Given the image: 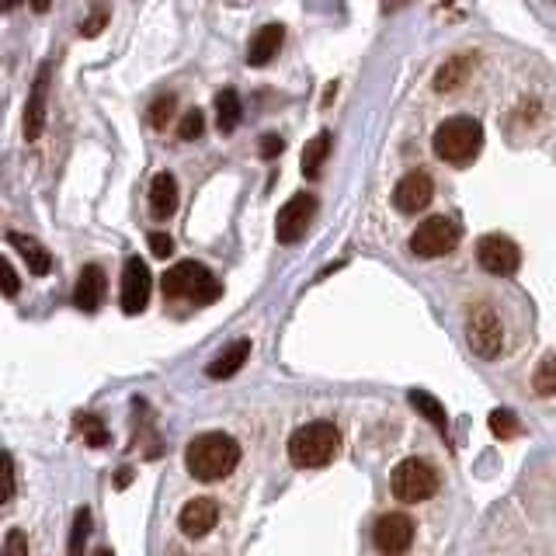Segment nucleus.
<instances>
[{
	"label": "nucleus",
	"instance_id": "obj_13",
	"mask_svg": "<svg viewBox=\"0 0 556 556\" xmlns=\"http://www.w3.org/2000/svg\"><path fill=\"white\" fill-rule=\"evenodd\" d=\"M435 195V185H431L428 171H411L407 178H400L397 192H393V206L400 212H421Z\"/></svg>",
	"mask_w": 556,
	"mask_h": 556
},
{
	"label": "nucleus",
	"instance_id": "obj_3",
	"mask_svg": "<svg viewBox=\"0 0 556 556\" xmlns=\"http://www.w3.org/2000/svg\"><path fill=\"white\" fill-rule=\"evenodd\" d=\"M341 449V431L331 421H310L289 438V459L303 470L327 466Z\"/></svg>",
	"mask_w": 556,
	"mask_h": 556
},
{
	"label": "nucleus",
	"instance_id": "obj_21",
	"mask_svg": "<svg viewBox=\"0 0 556 556\" xmlns=\"http://www.w3.org/2000/svg\"><path fill=\"white\" fill-rule=\"evenodd\" d=\"M327 153H331V136L327 133L313 136L310 143L303 146V174L306 178H317L320 167H324V160H327Z\"/></svg>",
	"mask_w": 556,
	"mask_h": 556
},
{
	"label": "nucleus",
	"instance_id": "obj_27",
	"mask_svg": "<svg viewBox=\"0 0 556 556\" xmlns=\"http://www.w3.org/2000/svg\"><path fill=\"white\" fill-rule=\"evenodd\" d=\"M490 431H494L497 438H515L518 435V417L508 411V407H497L494 414H490Z\"/></svg>",
	"mask_w": 556,
	"mask_h": 556
},
{
	"label": "nucleus",
	"instance_id": "obj_1",
	"mask_svg": "<svg viewBox=\"0 0 556 556\" xmlns=\"http://www.w3.org/2000/svg\"><path fill=\"white\" fill-rule=\"evenodd\" d=\"M240 463L237 438L223 435V431H206V435L192 438L185 452V466L195 480H223Z\"/></svg>",
	"mask_w": 556,
	"mask_h": 556
},
{
	"label": "nucleus",
	"instance_id": "obj_16",
	"mask_svg": "<svg viewBox=\"0 0 556 556\" xmlns=\"http://www.w3.org/2000/svg\"><path fill=\"white\" fill-rule=\"evenodd\" d=\"M282 42H285V28L282 25L258 28L251 49H247V63H251V67H265V63H272L278 56V49H282Z\"/></svg>",
	"mask_w": 556,
	"mask_h": 556
},
{
	"label": "nucleus",
	"instance_id": "obj_30",
	"mask_svg": "<svg viewBox=\"0 0 556 556\" xmlns=\"http://www.w3.org/2000/svg\"><path fill=\"white\" fill-rule=\"evenodd\" d=\"M18 289H21L18 272H14V268L7 265L4 254H0V292H4V296H18Z\"/></svg>",
	"mask_w": 556,
	"mask_h": 556
},
{
	"label": "nucleus",
	"instance_id": "obj_14",
	"mask_svg": "<svg viewBox=\"0 0 556 556\" xmlns=\"http://www.w3.org/2000/svg\"><path fill=\"white\" fill-rule=\"evenodd\" d=\"M181 532H185L188 539H202L206 532L216 529L219 522V508L216 501H209V497H195V501H188L185 508H181Z\"/></svg>",
	"mask_w": 556,
	"mask_h": 556
},
{
	"label": "nucleus",
	"instance_id": "obj_22",
	"mask_svg": "<svg viewBox=\"0 0 556 556\" xmlns=\"http://www.w3.org/2000/svg\"><path fill=\"white\" fill-rule=\"evenodd\" d=\"M87 536H91V508H77L70 525V543H67V556H84Z\"/></svg>",
	"mask_w": 556,
	"mask_h": 556
},
{
	"label": "nucleus",
	"instance_id": "obj_11",
	"mask_svg": "<svg viewBox=\"0 0 556 556\" xmlns=\"http://www.w3.org/2000/svg\"><path fill=\"white\" fill-rule=\"evenodd\" d=\"M411 543H414V522L407 515L390 511V515H383L376 522V546L383 553L397 556V553H404Z\"/></svg>",
	"mask_w": 556,
	"mask_h": 556
},
{
	"label": "nucleus",
	"instance_id": "obj_20",
	"mask_svg": "<svg viewBox=\"0 0 556 556\" xmlns=\"http://www.w3.org/2000/svg\"><path fill=\"white\" fill-rule=\"evenodd\" d=\"M216 126H219V133H233V129L240 126L237 91H219L216 94Z\"/></svg>",
	"mask_w": 556,
	"mask_h": 556
},
{
	"label": "nucleus",
	"instance_id": "obj_34",
	"mask_svg": "<svg viewBox=\"0 0 556 556\" xmlns=\"http://www.w3.org/2000/svg\"><path fill=\"white\" fill-rule=\"evenodd\" d=\"M282 139L278 136H265L261 139V157H278V153H282Z\"/></svg>",
	"mask_w": 556,
	"mask_h": 556
},
{
	"label": "nucleus",
	"instance_id": "obj_2",
	"mask_svg": "<svg viewBox=\"0 0 556 556\" xmlns=\"http://www.w3.org/2000/svg\"><path fill=\"white\" fill-rule=\"evenodd\" d=\"M160 289H164L167 299H188V303L206 306V303H216L223 285L199 261H178V265L167 268L164 278H160Z\"/></svg>",
	"mask_w": 556,
	"mask_h": 556
},
{
	"label": "nucleus",
	"instance_id": "obj_38",
	"mask_svg": "<svg viewBox=\"0 0 556 556\" xmlns=\"http://www.w3.org/2000/svg\"><path fill=\"white\" fill-rule=\"evenodd\" d=\"M94 556H115L112 550H98V553H94Z\"/></svg>",
	"mask_w": 556,
	"mask_h": 556
},
{
	"label": "nucleus",
	"instance_id": "obj_32",
	"mask_svg": "<svg viewBox=\"0 0 556 556\" xmlns=\"http://www.w3.org/2000/svg\"><path fill=\"white\" fill-rule=\"evenodd\" d=\"M150 247H153V254H157V258H171L174 240L167 237V233H150Z\"/></svg>",
	"mask_w": 556,
	"mask_h": 556
},
{
	"label": "nucleus",
	"instance_id": "obj_6",
	"mask_svg": "<svg viewBox=\"0 0 556 556\" xmlns=\"http://www.w3.org/2000/svg\"><path fill=\"white\" fill-rule=\"evenodd\" d=\"M459 244V223H452L449 216H431L424 219L411 237V251L417 258H442Z\"/></svg>",
	"mask_w": 556,
	"mask_h": 556
},
{
	"label": "nucleus",
	"instance_id": "obj_37",
	"mask_svg": "<svg viewBox=\"0 0 556 556\" xmlns=\"http://www.w3.org/2000/svg\"><path fill=\"white\" fill-rule=\"evenodd\" d=\"M7 497H11V484H4V480H0V504H4Z\"/></svg>",
	"mask_w": 556,
	"mask_h": 556
},
{
	"label": "nucleus",
	"instance_id": "obj_26",
	"mask_svg": "<svg viewBox=\"0 0 556 556\" xmlns=\"http://www.w3.org/2000/svg\"><path fill=\"white\" fill-rule=\"evenodd\" d=\"M202 133H206V119H202L199 108H192V112L181 115V122H178V139L192 143V139H202Z\"/></svg>",
	"mask_w": 556,
	"mask_h": 556
},
{
	"label": "nucleus",
	"instance_id": "obj_33",
	"mask_svg": "<svg viewBox=\"0 0 556 556\" xmlns=\"http://www.w3.org/2000/svg\"><path fill=\"white\" fill-rule=\"evenodd\" d=\"M105 21H108V14H105V11H98V14H94V18H87V21H84V28H80V35H84V39H91V35H98V32H101V25H105Z\"/></svg>",
	"mask_w": 556,
	"mask_h": 556
},
{
	"label": "nucleus",
	"instance_id": "obj_28",
	"mask_svg": "<svg viewBox=\"0 0 556 556\" xmlns=\"http://www.w3.org/2000/svg\"><path fill=\"white\" fill-rule=\"evenodd\" d=\"M171 112H174V98H167V94H164V98H157L150 105V126L164 129L167 122H171Z\"/></svg>",
	"mask_w": 556,
	"mask_h": 556
},
{
	"label": "nucleus",
	"instance_id": "obj_8",
	"mask_svg": "<svg viewBox=\"0 0 556 556\" xmlns=\"http://www.w3.org/2000/svg\"><path fill=\"white\" fill-rule=\"evenodd\" d=\"M477 261L490 275H515L522 265V254H518L515 240H508L504 233H487L477 240Z\"/></svg>",
	"mask_w": 556,
	"mask_h": 556
},
{
	"label": "nucleus",
	"instance_id": "obj_23",
	"mask_svg": "<svg viewBox=\"0 0 556 556\" xmlns=\"http://www.w3.org/2000/svg\"><path fill=\"white\" fill-rule=\"evenodd\" d=\"M411 407H414V411H421L424 421H431V424H435V428H442V431H445V407L438 404V400L431 397V393L414 390V393H411Z\"/></svg>",
	"mask_w": 556,
	"mask_h": 556
},
{
	"label": "nucleus",
	"instance_id": "obj_25",
	"mask_svg": "<svg viewBox=\"0 0 556 556\" xmlns=\"http://www.w3.org/2000/svg\"><path fill=\"white\" fill-rule=\"evenodd\" d=\"M466 67H470V63H466L463 56H452V60L442 63V70L435 73V87H438V91H452L456 84H463Z\"/></svg>",
	"mask_w": 556,
	"mask_h": 556
},
{
	"label": "nucleus",
	"instance_id": "obj_7",
	"mask_svg": "<svg viewBox=\"0 0 556 556\" xmlns=\"http://www.w3.org/2000/svg\"><path fill=\"white\" fill-rule=\"evenodd\" d=\"M466 338H470V348L477 351L480 358H494L497 351H501V341H504L501 317H497L490 306L477 303L470 310V317H466Z\"/></svg>",
	"mask_w": 556,
	"mask_h": 556
},
{
	"label": "nucleus",
	"instance_id": "obj_18",
	"mask_svg": "<svg viewBox=\"0 0 556 556\" xmlns=\"http://www.w3.org/2000/svg\"><path fill=\"white\" fill-rule=\"evenodd\" d=\"M247 355H251V341H233V345H226L223 351H219L216 358L209 362V379H230V376H237L240 369H244V362H247Z\"/></svg>",
	"mask_w": 556,
	"mask_h": 556
},
{
	"label": "nucleus",
	"instance_id": "obj_4",
	"mask_svg": "<svg viewBox=\"0 0 556 556\" xmlns=\"http://www.w3.org/2000/svg\"><path fill=\"white\" fill-rule=\"evenodd\" d=\"M484 146V126L470 115H456V119H445L435 133V153L445 164H470L473 157Z\"/></svg>",
	"mask_w": 556,
	"mask_h": 556
},
{
	"label": "nucleus",
	"instance_id": "obj_12",
	"mask_svg": "<svg viewBox=\"0 0 556 556\" xmlns=\"http://www.w3.org/2000/svg\"><path fill=\"white\" fill-rule=\"evenodd\" d=\"M46 101H49V63L39 67V77H35L32 91H28V105H25V139L35 143L46 129Z\"/></svg>",
	"mask_w": 556,
	"mask_h": 556
},
{
	"label": "nucleus",
	"instance_id": "obj_29",
	"mask_svg": "<svg viewBox=\"0 0 556 556\" xmlns=\"http://www.w3.org/2000/svg\"><path fill=\"white\" fill-rule=\"evenodd\" d=\"M84 438H87V445H94V449H105V445L112 442V435H108V428L101 424V417H91V421L84 424Z\"/></svg>",
	"mask_w": 556,
	"mask_h": 556
},
{
	"label": "nucleus",
	"instance_id": "obj_24",
	"mask_svg": "<svg viewBox=\"0 0 556 556\" xmlns=\"http://www.w3.org/2000/svg\"><path fill=\"white\" fill-rule=\"evenodd\" d=\"M532 390H536L539 397H556V355L543 358V362L536 365V372H532Z\"/></svg>",
	"mask_w": 556,
	"mask_h": 556
},
{
	"label": "nucleus",
	"instance_id": "obj_17",
	"mask_svg": "<svg viewBox=\"0 0 556 556\" xmlns=\"http://www.w3.org/2000/svg\"><path fill=\"white\" fill-rule=\"evenodd\" d=\"M150 212L157 219H167L178 212V181H174V174L160 171L150 181Z\"/></svg>",
	"mask_w": 556,
	"mask_h": 556
},
{
	"label": "nucleus",
	"instance_id": "obj_36",
	"mask_svg": "<svg viewBox=\"0 0 556 556\" xmlns=\"http://www.w3.org/2000/svg\"><path fill=\"white\" fill-rule=\"evenodd\" d=\"M129 484H133V470H119V473H115V487L126 490Z\"/></svg>",
	"mask_w": 556,
	"mask_h": 556
},
{
	"label": "nucleus",
	"instance_id": "obj_5",
	"mask_svg": "<svg viewBox=\"0 0 556 556\" xmlns=\"http://www.w3.org/2000/svg\"><path fill=\"white\" fill-rule=\"evenodd\" d=\"M390 490L397 501H407V504L428 501V497L435 494V470H431L424 459H404V463L393 470Z\"/></svg>",
	"mask_w": 556,
	"mask_h": 556
},
{
	"label": "nucleus",
	"instance_id": "obj_15",
	"mask_svg": "<svg viewBox=\"0 0 556 556\" xmlns=\"http://www.w3.org/2000/svg\"><path fill=\"white\" fill-rule=\"evenodd\" d=\"M105 292H108V278L101 272V265H87L84 272L77 278V289H73V303L80 310L94 313L101 303H105Z\"/></svg>",
	"mask_w": 556,
	"mask_h": 556
},
{
	"label": "nucleus",
	"instance_id": "obj_35",
	"mask_svg": "<svg viewBox=\"0 0 556 556\" xmlns=\"http://www.w3.org/2000/svg\"><path fill=\"white\" fill-rule=\"evenodd\" d=\"M11 456H7V452H0V480H4V484H11Z\"/></svg>",
	"mask_w": 556,
	"mask_h": 556
},
{
	"label": "nucleus",
	"instance_id": "obj_10",
	"mask_svg": "<svg viewBox=\"0 0 556 556\" xmlns=\"http://www.w3.org/2000/svg\"><path fill=\"white\" fill-rule=\"evenodd\" d=\"M150 289H153V275H150V268H146V261L129 258L126 268H122V310H126L129 317L143 313L146 303H150Z\"/></svg>",
	"mask_w": 556,
	"mask_h": 556
},
{
	"label": "nucleus",
	"instance_id": "obj_31",
	"mask_svg": "<svg viewBox=\"0 0 556 556\" xmlns=\"http://www.w3.org/2000/svg\"><path fill=\"white\" fill-rule=\"evenodd\" d=\"M0 556H28V536L21 529L7 532L4 539V550H0Z\"/></svg>",
	"mask_w": 556,
	"mask_h": 556
},
{
	"label": "nucleus",
	"instance_id": "obj_9",
	"mask_svg": "<svg viewBox=\"0 0 556 556\" xmlns=\"http://www.w3.org/2000/svg\"><path fill=\"white\" fill-rule=\"evenodd\" d=\"M313 212H317V199H313L310 192L292 195V199L282 206V212H278V223H275L278 240H282V244H296V240L310 230Z\"/></svg>",
	"mask_w": 556,
	"mask_h": 556
},
{
	"label": "nucleus",
	"instance_id": "obj_19",
	"mask_svg": "<svg viewBox=\"0 0 556 556\" xmlns=\"http://www.w3.org/2000/svg\"><path fill=\"white\" fill-rule=\"evenodd\" d=\"M7 240H11L14 251L25 258V265L32 268L35 275H49V268H53V258H49V251L39 244V240L25 237V233H7Z\"/></svg>",
	"mask_w": 556,
	"mask_h": 556
}]
</instances>
